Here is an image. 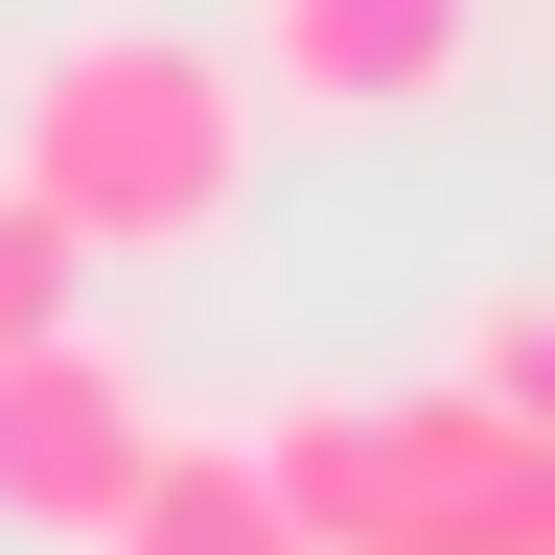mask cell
Listing matches in <instances>:
<instances>
[{"label":"cell","mask_w":555,"mask_h":555,"mask_svg":"<svg viewBox=\"0 0 555 555\" xmlns=\"http://www.w3.org/2000/svg\"><path fill=\"white\" fill-rule=\"evenodd\" d=\"M255 69L208 24H47L24 47V116H0V185L47 208L93 278H185L255 232Z\"/></svg>","instance_id":"1"},{"label":"cell","mask_w":555,"mask_h":555,"mask_svg":"<svg viewBox=\"0 0 555 555\" xmlns=\"http://www.w3.org/2000/svg\"><path fill=\"white\" fill-rule=\"evenodd\" d=\"M232 69H255V116L393 139V116H463L486 93V0H255Z\"/></svg>","instance_id":"2"},{"label":"cell","mask_w":555,"mask_h":555,"mask_svg":"<svg viewBox=\"0 0 555 555\" xmlns=\"http://www.w3.org/2000/svg\"><path fill=\"white\" fill-rule=\"evenodd\" d=\"M139 440H163V393H139L116 347H93V301L0 347V532L93 555V532H116V486H139Z\"/></svg>","instance_id":"3"},{"label":"cell","mask_w":555,"mask_h":555,"mask_svg":"<svg viewBox=\"0 0 555 555\" xmlns=\"http://www.w3.org/2000/svg\"><path fill=\"white\" fill-rule=\"evenodd\" d=\"M371 416H393V555H555V440H532L509 393L416 371Z\"/></svg>","instance_id":"4"},{"label":"cell","mask_w":555,"mask_h":555,"mask_svg":"<svg viewBox=\"0 0 555 555\" xmlns=\"http://www.w3.org/2000/svg\"><path fill=\"white\" fill-rule=\"evenodd\" d=\"M93 555H324V532H301V509H278V486H255V440H185V416H163Z\"/></svg>","instance_id":"5"},{"label":"cell","mask_w":555,"mask_h":555,"mask_svg":"<svg viewBox=\"0 0 555 555\" xmlns=\"http://www.w3.org/2000/svg\"><path fill=\"white\" fill-rule=\"evenodd\" d=\"M463 393H509L532 440H555V301H463V347H440Z\"/></svg>","instance_id":"6"},{"label":"cell","mask_w":555,"mask_h":555,"mask_svg":"<svg viewBox=\"0 0 555 555\" xmlns=\"http://www.w3.org/2000/svg\"><path fill=\"white\" fill-rule=\"evenodd\" d=\"M69 301H93V255H69V232H47V208H24V185H0V347H24V324H69Z\"/></svg>","instance_id":"7"}]
</instances>
